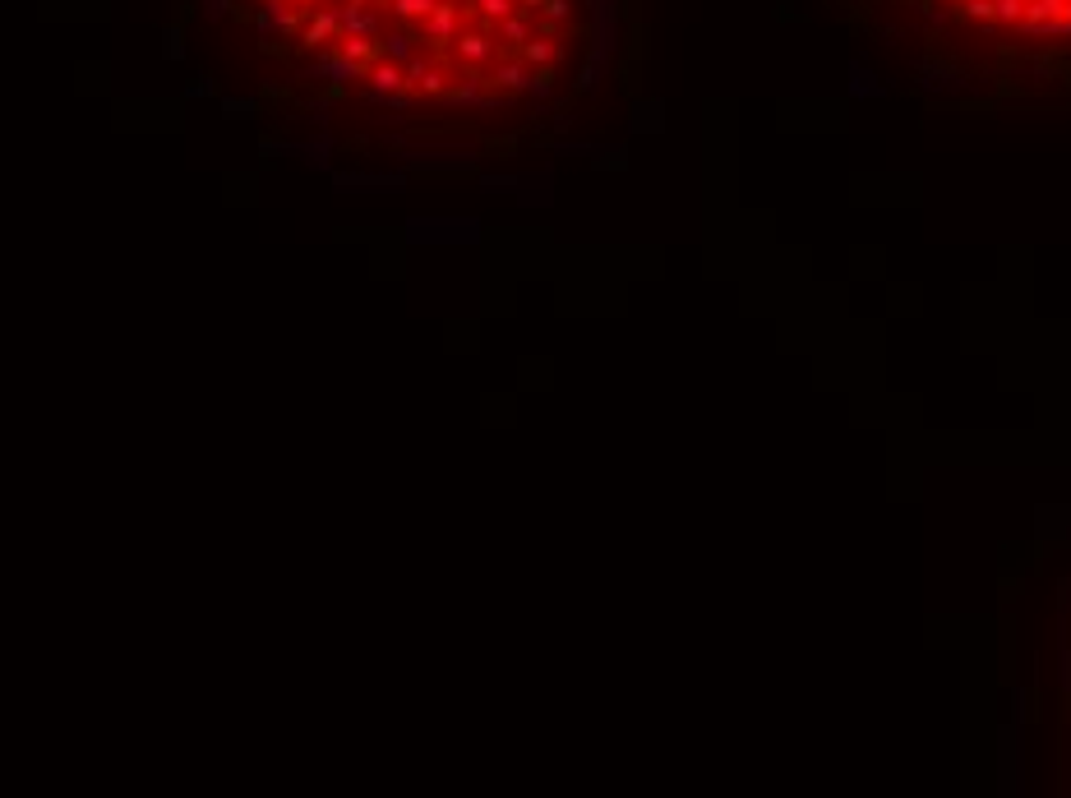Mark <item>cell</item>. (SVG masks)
<instances>
[{"mask_svg":"<svg viewBox=\"0 0 1071 798\" xmlns=\"http://www.w3.org/2000/svg\"><path fill=\"white\" fill-rule=\"evenodd\" d=\"M287 74L402 116H508L578 79L591 0H231Z\"/></svg>","mask_w":1071,"mask_h":798,"instance_id":"cell-1","label":"cell"},{"mask_svg":"<svg viewBox=\"0 0 1071 798\" xmlns=\"http://www.w3.org/2000/svg\"><path fill=\"white\" fill-rule=\"evenodd\" d=\"M891 42L965 79H1021L1071 60V0H855Z\"/></svg>","mask_w":1071,"mask_h":798,"instance_id":"cell-2","label":"cell"}]
</instances>
